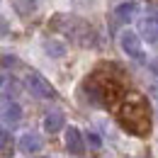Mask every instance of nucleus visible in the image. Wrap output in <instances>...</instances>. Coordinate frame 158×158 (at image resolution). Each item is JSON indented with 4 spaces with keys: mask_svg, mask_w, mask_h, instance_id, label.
<instances>
[{
    "mask_svg": "<svg viewBox=\"0 0 158 158\" xmlns=\"http://www.w3.org/2000/svg\"><path fill=\"white\" fill-rule=\"evenodd\" d=\"M20 119H22V107L17 102H10V100L5 98V102H2V122H5V127L17 124Z\"/></svg>",
    "mask_w": 158,
    "mask_h": 158,
    "instance_id": "nucleus-8",
    "label": "nucleus"
},
{
    "mask_svg": "<svg viewBox=\"0 0 158 158\" xmlns=\"http://www.w3.org/2000/svg\"><path fill=\"white\" fill-rule=\"evenodd\" d=\"M44 49H46V54H49V56H54V59L66 56V44H61V41H46V44H44Z\"/></svg>",
    "mask_w": 158,
    "mask_h": 158,
    "instance_id": "nucleus-10",
    "label": "nucleus"
},
{
    "mask_svg": "<svg viewBox=\"0 0 158 158\" xmlns=\"http://www.w3.org/2000/svg\"><path fill=\"white\" fill-rule=\"evenodd\" d=\"M2 158H10V151H12V141H10V134H7V129H2Z\"/></svg>",
    "mask_w": 158,
    "mask_h": 158,
    "instance_id": "nucleus-12",
    "label": "nucleus"
},
{
    "mask_svg": "<svg viewBox=\"0 0 158 158\" xmlns=\"http://www.w3.org/2000/svg\"><path fill=\"white\" fill-rule=\"evenodd\" d=\"M139 37H141V34L131 32V29H124V32L119 34V46H122V51H124L129 59L143 61V51H141V41H139Z\"/></svg>",
    "mask_w": 158,
    "mask_h": 158,
    "instance_id": "nucleus-3",
    "label": "nucleus"
},
{
    "mask_svg": "<svg viewBox=\"0 0 158 158\" xmlns=\"http://www.w3.org/2000/svg\"><path fill=\"white\" fill-rule=\"evenodd\" d=\"M148 68H151V71H153V73L158 76V59H153V61H151V63H148Z\"/></svg>",
    "mask_w": 158,
    "mask_h": 158,
    "instance_id": "nucleus-14",
    "label": "nucleus"
},
{
    "mask_svg": "<svg viewBox=\"0 0 158 158\" xmlns=\"http://www.w3.org/2000/svg\"><path fill=\"white\" fill-rule=\"evenodd\" d=\"M41 146H44V141H41V136L34 134V131H27V134L20 136V148L24 153H39Z\"/></svg>",
    "mask_w": 158,
    "mask_h": 158,
    "instance_id": "nucleus-7",
    "label": "nucleus"
},
{
    "mask_svg": "<svg viewBox=\"0 0 158 158\" xmlns=\"http://www.w3.org/2000/svg\"><path fill=\"white\" fill-rule=\"evenodd\" d=\"M37 2H39V0H12V5L17 7L20 15H29V12H34Z\"/></svg>",
    "mask_w": 158,
    "mask_h": 158,
    "instance_id": "nucleus-11",
    "label": "nucleus"
},
{
    "mask_svg": "<svg viewBox=\"0 0 158 158\" xmlns=\"http://www.w3.org/2000/svg\"><path fill=\"white\" fill-rule=\"evenodd\" d=\"M24 85H27V90H29L34 98H41V100H54V98H56V90L51 88V83L44 78L41 73H37V71L27 73Z\"/></svg>",
    "mask_w": 158,
    "mask_h": 158,
    "instance_id": "nucleus-2",
    "label": "nucleus"
},
{
    "mask_svg": "<svg viewBox=\"0 0 158 158\" xmlns=\"http://www.w3.org/2000/svg\"><path fill=\"white\" fill-rule=\"evenodd\" d=\"M139 34L141 39H146L148 44L158 41V15H148L139 22Z\"/></svg>",
    "mask_w": 158,
    "mask_h": 158,
    "instance_id": "nucleus-5",
    "label": "nucleus"
},
{
    "mask_svg": "<svg viewBox=\"0 0 158 158\" xmlns=\"http://www.w3.org/2000/svg\"><path fill=\"white\" fill-rule=\"evenodd\" d=\"M88 143H90L93 148H100V146H102V141H100V136L95 131H88Z\"/></svg>",
    "mask_w": 158,
    "mask_h": 158,
    "instance_id": "nucleus-13",
    "label": "nucleus"
},
{
    "mask_svg": "<svg viewBox=\"0 0 158 158\" xmlns=\"http://www.w3.org/2000/svg\"><path fill=\"white\" fill-rule=\"evenodd\" d=\"M66 148H68L73 156H83L85 143H83V134H80L78 127H68V129H66Z\"/></svg>",
    "mask_w": 158,
    "mask_h": 158,
    "instance_id": "nucleus-6",
    "label": "nucleus"
},
{
    "mask_svg": "<svg viewBox=\"0 0 158 158\" xmlns=\"http://www.w3.org/2000/svg\"><path fill=\"white\" fill-rule=\"evenodd\" d=\"M63 124H66V117H63V112H49L46 117H44V129L49 131V134H56L63 129Z\"/></svg>",
    "mask_w": 158,
    "mask_h": 158,
    "instance_id": "nucleus-9",
    "label": "nucleus"
},
{
    "mask_svg": "<svg viewBox=\"0 0 158 158\" xmlns=\"http://www.w3.org/2000/svg\"><path fill=\"white\" fill-rule=\"evenodd\" d=\"M139 12V2L136 0H124L114 7V22L117 24H129V22L136 17Z\"/></svg>",
    "mask_w": 158,
    "mask_h": 158,
    "instance_id": "nucleus-4",
    "label": "nucleus"
},
{
    "mask_svg": "<svg viewBox=\"0 0 158 158\" xmlns=\"http://www.w3.org/2000/svg\"><path fill=\"white\" fill-rule=\"evenodd\" d=\"M119 124L134 134V136H148L151 131V105L141 93H129L117 112Z\"/></svg>",
    "mask_w": 158,
    "mask_h": 158,
    "instance_id": "nucleus-1",
    "label": "nucleus"
}]
</instances>
